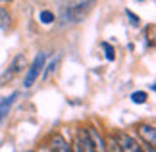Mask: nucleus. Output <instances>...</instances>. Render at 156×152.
I'll list each match as a JSON object with an SVG mask.
<instances>
[{
  "instance_id": "nucleus-1",
  "label": "nucleus",
  "mask_w": 156,
  "mask_h": 152,
  "mask_svg": "<svg viewBox=\"0 0 156 152\" xmlns=\"http://www.w3.org/2000/svg\"><path fill=\"white\" fill-rule=\"evenodd\" d=\"M94 2H69L60 8V23H79L89 12L93 10Z\"/></svg>"
},
{
  "instance_id": "nucleus-2",
  "label": "nucleus",
  "mask_w": 156,
  "mask_h": 152,
  "mask_svg": "<svg viewBox=\"0 0 156 152\" xmlns=\"http://www.w3.org/2000/svg\"><path fill=\"white\" fill-rule=\"evenodd\" d=\"M44 60H46V54H44V52H39L37 56H35L33 64H31V68H29L27 75H25V81H23V85H25L27 89H29V87H31V85L39 79L41 71H43V68H44Z\"/></svg>"
},
{
  "instance_id": "nucleus-3",
  "label": "nucleus",
  "mask_w": 156,
  "mask_h": 152,
  "mask_svg": "<svg viewBox=\"0 0 156 152\" xmlns=\"http://www.w3.org/2000/svg\"><path fill=\"white\" fill-rule=\"evenodd\" d=\"M114 137H116V141L119 144V148H122V152H145V150H143V147L129 135V133L118 131Z\"/></svg>"
},
{
  "instance_id": "nucleus-4",
  "label": "nucleus",
  "mask_w": 156,
  "mask_h": 152,
  "mask_svg": "<svg viewBox=\"0 0 156 152\" xmlns=\"http://www.w3.org/2000/svg\"><path fill=\"white\" fill-rule=\"evenodd\" d=\"M85 133H87L89 141H91V144H93L94 152H106V141H104V137L100 135V133L94 129L93 125H91V127H87Z\"/></svg>"
},
{
  "instance_id": "nucleus-5",
  "label": "nucleus",
  "mask_w": 156,
  "mask_h": 152,
  "mask_svg": "<svg viewBox=\"0 0 156 152\" xmlns=\"http://www.w3.org/2000/svg\"><path fill=\"white\" fill-rule=\"evenodd\" d=\"M137 131H139V137L148 144V147H154V144H156V129H154V125L143 123V125H139Z\"/></svg>"
},
{
  "instance_id": "nucleus-6",
  "label": "nucleus",
  "mask_w": 156,
  "mask_h": 152,
  "mask_svg": "<svg viewBox=\"0 0 156 152\" xmlns=\"http://www.w3.org/2000/svg\"><path fill=\"white\" fill-rule=\"evenodd\" d=\"M50 148H52L54 152H73V148L69 147V143L66 141L62 135H58V133L52 137V141H50Z\"/></svg>"
},
{
  "instance_id": "nucleus-7",
  "label": "nucleus",
  "mask_w": 156,
  "mask_h": 152,
  "mask_svg": "<svg viewBox=\"0 0 156 152\" xmlns=\"http://www.w3.org/2000/svg\"><path fill=\"white\" fill-rule=\"evenodd\" d=\"M77 141H79V144H81L83 152H94V148H93L91 141H89V137H87L85 129H79V135H77Z\"/></svg>"
},
{
  "instance_id": "nucleus-8",
  "label": "nucleus",
  "mask_w": 156,
  "mask_h": 152,
  "mask_svg": "<svg viewBox=\"0 0 156 152\" xmlns=\"http://www.w3.org/2000/svg\"><path fill=\"white\" fill-rule=\"evenodd\" d=\"M23 68H25V56H23V54H20V56L14 58V62H12V65H10V71H12V75H14V73H20V71H23Z\"/></svg>"
},
{
  "instance_id": "nucleus-9",
  "label": "nucleus",
  "mask_w": 156,
  "mask_h": 152,
  "mask_svg": "<svg viewBox=\"0 0 156 152\" xmlns=\"http://www.w3.org/2000/svg\"><path fill=\"white\" fill-rule=\"evenodd\" d=\"M16 98H17V93H14V94L10 96V98H6V100H2V102H0V119H2L6 114H8L10 106L14 104V100H16Z\"/></svg>"
},
{
  "instance_id": "nucleus-10",
  "label": "nucleus",
  "mask_w": 156,
  "mask_h": 152,
  "mask_svg": "<svg viewBox=\"0 0 156 152\" xmlns=\"http://www.w3.org/2000/svg\"><path fill=\"white\" fill-rule=\"evenodd\" d=\"M10 21H12L10 12L6 10L4 6H0V29H8L10 27Z\"/></svg>"
},
{
  "instance_id": "nucleus-11",
  "label": "nucleus",
  "mask_w": 156,
  "mask_h": 152,
  "mask_svg": "<svg viewBox=\"0 0 156 152\" xmlns=\"http://www.w3.org/2000/svg\"><path fill=\"white\" fill-rule=\"evenodd\" d=\"M106 141V152H122V148H119V144H118V141H116V137H108V139H104Z\"/></svg>"
},
{
  "instance_id": "nucleus-12",
  "label": "nucleus",
  "mask_w": 156,
  "mask_h": 152,
  "mask_svg": "<svg viewBox=\"0 0 156 152\" xmlns=\"http://www.w3.org/2000/svg\"><path fill=\"white\" fill-rule=\"evenodd\" d=\"M131 100H133L135 104H145V102L148 100V94L145 93V90H135V93L131 94Z\"/></svg>"
},
{
  "instance_id": "nucleus-13",
  "label": "nucleus",
  "mask_w": 156,
  "mask_h": 152,
  "mask_svg": "<svg viewBox=\"0 0 156 152\" xmlns=\"http://www.w3.org/2000/svg\"><path fill=\"white\" fill-rule=\"evenodd\" d=\"M39 19L44 23V25H48V23H52L54 21V12H50V10H43L39 14Z\"/></svg>"
},
{
  "instance_id": "nucleus-14",
  "label": "nucleus",
  "mask_w": 156,
  "mask_h": 152,
  "mask_svg": "<svg viewBox=\"0 0 156 152\" xmlns=\"http://www.w3.org/2000/svg\"><path fill=\"white\" fill-rule=\"evenodd\" d=\"M58 62H60V54H56V58H54L52 62H50V65H48V68H46V71H44V79L48 77V75L52 73L54 69H56V65H58Z\"/></svg>"
},
{
  "instance_id": "nucleus-15",
  "label": "nucleus",
  "mask_w": 156,
  "mask_h": 152,
  "mask_svg": "<svg viewBox=\"0 0 156 152\" xmlns=\"http://www.w3.org/2000/svg\"><path fill=\"white\" fill-rule=\"evenodd\" d=\"M102 48L106 50V58H108V60H110V62H112V60L116 58V56H114V48H112L110 44H108V42H102Z\"/></svg>"
},
{
  "instance_id": "nucleus-16",
  "label": "nucleus",
  "mask_w": 156,
  "mask_h": 152,
  "mask_svg": "<svg viewBox=\"0 0 156 152\" xmlns=\"http://www.w3.org/2000/svg\"><path fill=\"white\" fill-rule=\"evenodd\" d=\"M125 14L129 16V19H131V23H133V25H139V19H137V16H135V14H131V10H127Z\"/></svg>"
},
{
  "instance_id": "nucleus-17",
  "label": "nucleus",
  "mask_w": 156,
  "mask_h": 152,
  "mask_svg": "<svg viewBox=\"0 0 156 152\" xmlns=\"http://www.w3.org/2000/svg\"><path fill=\"white\" fill-rule=\"evenodd\" d=\"M145 152H154V147H148V148H147Z\"/></svg>"
}]
</instances>
